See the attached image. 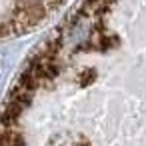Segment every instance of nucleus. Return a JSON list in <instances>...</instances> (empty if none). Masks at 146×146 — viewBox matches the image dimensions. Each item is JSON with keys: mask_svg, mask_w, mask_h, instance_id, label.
I'll return each instance as SVG.
<instances>
[{"mask_svg": "<svg viewBox=\"0 0 146 146\" xmlns=\"http://www.w3.org/2000/svg\"><path fill=\"white\" fill-rule=\"evenodd\" d=\"M0 146H24V134L16 126H0Z\"/></svg>", "mask_w": 146, "mask_h": 146, "instance_id": "2", "label": "nucleus"}, {"mask_svg": "<svg viewBox=\"0 0 146 146\" xmlns=\"http://www.w3.org/2000/svg\"><path fill=\"white\" fill-rule=\"evenodd\" d=\"M24 114V108L12 100H6L0 106V126H16L18 118Z\"/></svg>", "mask_w": 146, "mask_h": 146, "instance_id": "1", "label": "nucleus"}, {"mask_svg": "<svg viewBox=\"0 0 146 146\" xmlns=\"http://www.w3.org/2000/svg\"><path fill=\"white\" fill-rule=\"evenodd\" d=\"M32 98H34V92H32V90H28L26 86H22L18 80H16V84H14V86L10 88V92H8V100H12V102L20 104L24 110L30 106Z\"/></svg>", "mask_w": 146, "mask_h": 146, "instance_id": "3", "label": "nucleus"}]
</instances>
